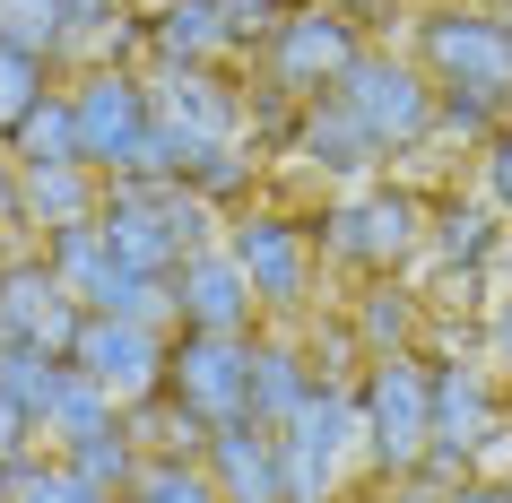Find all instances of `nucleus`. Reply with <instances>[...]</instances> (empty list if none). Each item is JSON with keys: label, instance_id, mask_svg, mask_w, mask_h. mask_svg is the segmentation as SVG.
Returning <instances> with one entry per match:
<instances>
[{"label": "nucleus", "instance_id": "f257e3e1", "mask_svg": "<svg viewBox=\"0 0 512 503\" xmlns=\"http://www.w3.org/2000/svg\"><path fill=\"white\" fill-rule=\"evenodd\" d=\"M96 226H105V243H113L122 269L165 278V287H174V269H183L191 252H209V200L191 183H105Z\"/></svg>", "mask_w": 512, "mask_h": 503}, {"label": "nucleus", "instance_id": "f03ea898", "mask_svg": "<svg viewBox=\"0 0 512 503\" xmlns=\"http://www.w3.org/2000/svg\"><path fill=\"white\" fill-rule=\"evenodd\" d=\"M356 443L374 451L391 477L426 469V451H434V373L417 356H374V373L356 382Z\"/></svg>", "mask_w": 512, "mask_h": 503}, {"label": "nucleus", "instance_id": "7ed1b4c3", "mask_svg": "<svg viewBox=\"0 0 512 503\" xmlns=\"http://www.w3.org/2000/svg\"><path fill=\"white\" fill-rule=\"evenodd\" d=\"M70 105H79V148L96 174L113 183H131L139 157H148V139H157V96L131 79V70H87L70 87Z\"/></svg>", "mask_w": 512, "mask_h": 503}, {"label": "nucleus", "instance_id": "20e7f679", "mask_svg": "<svg viewBox=\"0 0 512 503\" xmlns=\"http://www.w3.org/2000/svg\"><path fill=\"white\" fill-rule=\"evenodd\" d=\"M426 79L434 87H460V96H486V105H512V27L486 18V9H434L426 35Z\"/></svg>", "mask_w": 512, "mask_h": 503}, {"label": "nucleus", "instance_id": "39448f33", "mask_svg": "<svg viewBox=\"0 0 512 503\" xmlns=\"http://www.w3.org/2000/svg\"><path fill=\"white\" fill-rule=\"evenodd\" d=\"M165 391L183 399L200 425L252 417V339H226V330H183L174 365H165Z\"/></svg>", "mask_w": 512, "mask_h": 503}, {"label": "nucleus", "instance_id": "423d86ee", "mask_svg": "<svg viewBox=\"0 0 512 503\" xmlns=\"http://www.w3.org/2000/svg\"><path fill=\"white\" fill-rule=\"evenodd\" d=\"M70 365H79L113 408H139V399L165 391V365H174V356L157 347V321H105V313H87Z\"/></svg>", "mask_w": 512, "mask_h": 503}, {"label": "nucleus", "instance_id": "0eeeda50", "mask_svg": "<svg viewBox=\"0 0 512 503\" xmlns=\"http://www.w3.org/2000/svg\"><path fill=\"white\" fill-rule=\"evenodd\" d=\"M339 105H348L382 148H417V139L434 131V79H426V70H408V61H391V53L356 61L348 79H339Z\"/></svg>", "mask_w": 512, "mask_h": 503}, {"label": "nucleus", "instance_id": "6e6552de", "mask_svg": "<svg viewBox=\"0 0 512 503\" xmlns=\"http://www.w3.org/2000/svg\"><path fill=\"white\" fill-rule=\"evenodd\" d=\"M356 61H365L356 53V27L339 9H322V0H313V9H287L278 35H270V79L287 87V96H304V105H313L322 87H339Z\"/></svg>", "mask_w": 512, "mask_h": 503}, {"label": "nucleus", "instance_id": "1a4fd4ad", "mask_svg": "<svg viewBox=\"0 0 512 503\" xmlns=\"http://www.w3.org/2000/svg\"><path fill=\"white\" fill-rule=\"evenodd\" d=\"M356 443V399L348 391H322L296 425H278V460H287V503H330L339 486V460Z\"/></svg>", "mask_w": 512, "mask_h": 503}, {"label": "nucleus", "instance_id": "9d476101", "mask_svg": "<svg viewBox=\"0 0 512 503\" xmlns=\"http://www.w3.org/2000/svg\"><path fill=\"white\" fill-rule=\"evenodd\" d=\"M79 304H70V287H61L44 261H9L0 269V339L9 347H53V356H70L79 347Z\"/></svg>", "mask_w": 512, "mask_h": 503}, {"label": "nucleus", "instance_id": "9b49d317", "mask_svg": "<svg viewBox=\"0 0 512 503\" xmlns=\"http://www.w3.org/2000/svg\"><path fill=\"white\" fill-rule=\"evenodd\" d=\"M417 243H426L417 191H365V200H348V209L330 217V252L356 261V269H400Z\"/></svg>", "mask_w": 512, "mask_h": 503}, {"label": "nucleus", "instance_id": "f8f14e48", "mask_svg": "<svg viewBox=\"0 0 512 503\" xmlns=\"http://www.w3.org/2000/svg\"><path fill=\"white\" fill-rule=\"evenodd\" d=\"M226 252H235V269L252 278V295L278 304V313H296L304 287H313V243H304L296 217H243L235 235H226Z\"/></svg>", "mask_w": 512, "mask_h": 503}, {"label": "nucleus", "instance_id": "ddd939ff", "mask_svg": "<svg viewBox=\"0 0 512 503\" xmlns=\"http://www.w3.org/2000/svg\"><path fill=\"white\" fill-rule=\"evenodd\" d=\"M486 443H495V391H486V373L478 365H443L434 373V451H426V469L460 477Z\"/></svg>", "mask_w": 512, "mask_h": 503}, {"label": "nucleus", "instance_id": "4468645a", "mask_svg": "<svg viewBox=\"0 0 512 503\" xmlns=\"http://www.w3.org/2000/svg\"><path fill=\"white\" fill-rule=\"evenodd\" d=\"M209 477L226 503H287V460H278V434L261 417L209 425Z\"/></svg>", "mask_w": 512, "mask_h": 503}, {"label": "nucleus", "instance_id": "2eb2a0df", "mask_svg": "<svg viewBox=\"0 0 512 503\" xmlns=\"http://www.w3.org/2000/svg\"><path fill=\"white\" fill-rule=\"evenodd\" d=\"M252 278L235 269V252H191L183 269H174V313H183V330H226V339H243V321H252Z\"/></svg>", "mask_w": 512, "mask_h": 503}, {"label": "nucleus", "instance_id": "dca6fc26", "mask_svg": "<svg viewBox=\"0 0 512 503\" xmlns=\"http://www.w3.org/2000/svg\"><path fill=\"white\" fill-rule=\"evenodd\" d=\"M148 96H157V122H174L191 148H235L243 113H235V96H226L209 70H174V61H165V79L148 87Z\"/></svg>", "mask_w": 512, "mask_h": 503}, {"label": "nucleus", "instance_id": "f3484780", "mask_svg": "<svg viewBox=\"0 0 512 503\" xmlns=\"http://www.w3.org/2000/svg\"><path fill=\"white\" fill-rule=\"evenodd\" d=\"M296 157H304V165H322V174H339V183H356V174H374L382 139L365 131V122H356L339 96H330V105L313 96V105H304V122H296Z\"/></svg>", "mask_w": 512, "mask_h": 503}, {"label": "nucleus", "instance_id": "a211bd4d", "mask_svg": "<svg viewBox=\"0 0 512 503\" xmlns=\"http://www.w3.org/2000/svg\"><path fill=\"white\" fill-rule=\"evenodd\" d=\"M322 399V382H313V365H304L296 347H278V339H252V417L270 425H296L304 408Z\"/></svg>", "mask_w": 512, "mask_h": 503}, {"label": "nucleus", "instance_id": "6ab92c4d", "mask_svg": "<svg viewBox=\"0 0 512 503\" xmlns=\"http://www.w3.org/2000/svg\"><path fill=\"white\" fill-rule=\"evenodd\" d=\"M9 157H18V174H44V165H87V148H79V105L53 87L27 122L9 131Z\"/></svg>", "mask_w": 512, "mask_h": 503}, {"label": "nucleus", "instance_id": "aec40b11", "mask_svg": "<svg viewBox=\"0 0 512 503\" xmlns=\"http://www.w3.org/2000/svg\"><path fill=\"white\" fill-rule=\"evenodd\" d=\"M61 382H70V356H53V347H0V399L27 408L35 434H44V417H53Z\"/></svg>", "mask_w": 512, "mask_h": 503}, {"label": "nucleus", "instance_id": "412c9836", "mask_svg": "<svg viewBox=\"0 0 512 503\" xmlns=\"http://www.w3.org/2000/svg\"><path fill=\"white\" fill-rule=\"evenodd\" d=\"M148 35H157V53L174 61V70H200L209 53H226V18H217V0H165Z\"/></svg>", "mask_w": 512, "mask_h": 503}, {"label": "nucleus", "instance_id": "4be33fe9", "mask_svg": "<svg viewBox=\"0 0 512 503\" xmlns=\"http://www.w3.org/2000/svg\"><path fill=\"white\" fill-rule=\"evenodd\" d=\"M96 209H105L96 165H44V174H27V217L35 226H87Z\"/></svg>", "mask_w": 512, "mask_h": 503}, {"label": "nucleus", "instance_id": "5701e85b", "mask_svg": "<svg viewBox=\"0 0 512 503\" xmlns=\"http://www.w3.org/2000/svg\"><path fill=\"white\" fill-rule=\"evenodd\" d=\"M44 269H53L61 287H70V304L87 313L96 278L113 269V243H105V226H96V217H87V226H53V235H44Z\"/></svg>", "mask_w": 512, "mask_h": 503}, {"label": "nucleus", "instance_id": "b1692460", "mask_svg": "<svg viewBox=\"0 0 512 503\" xmlns=\"http://www.w3.org/2000/svg\"><path fill=\"white\" fill-rule=\"evenodd\" d=\"M0 503H113V495H96L70 460H9L0 469Z\"/></svg>", "mask_w": 512, "mask_h": 503}, {"label": "nucleus", "instance_id": "393cba45", "mask_svg": "<svg viewBox=\"0 0 512 503\" xmlns=\"http://www.w3.org/2000/svg\"><path fill=\"white\" fill-rule=\"evenodd\" d=\"M61 460H70V469H79L96 495H131V486H139V434H122V425H113V434H87V443H70Z\"/></svg>", "mask_w": 512, "mask_h": 503}, {"label": "nucleus", "instance_id": "a878e982", "mask_svg": "<svg viewBox=\"0 0 512 503\" xmlns=\"http://www.w3.org/2000/svg\"><path fill=\"white\" fill-rule=\"evenodd\" d=\"M70 35H79V27H70V0H0V44L53 61Z\"/></svg>", "mask_w": 512, "mask_h": 503}, {"label": "nucleus", "instance_id": "bb28decb", "mask_svg": "<svg viewBox=\"0 0 512 503\" xmlns=\"http://www.w3.org/2000/svg\"><path fill=\"white\" fill-rule=\"evenodd\" d=\"M44 434H53L61 451L70 443H87V434H113V399L87 382L79 365H70V382H61V399H53V417H44Z\"/></svg>", "mask_w": 512, "mask_h": 503}, {"label": "nucleus", "instance_id": "cd10ccee", "mask_svg": "<svg viewBox=\"0 0 512 503\" xmlns=\"http://www.w3.org/2000/svg\"><path fill=\"white\" fill-rule=\"evenodd\" d=\"M53 61L44 53H18V44H0V131H18L44 96H53V79H44Z\"/></svg>", "mask_w": 512, "mask_h": 503}, {"label": "nucleus", "instance_id": "c85d7f7f", "mask_svg": "<svg viewBox=\"0 0 512 503\" xmlns=\"http://www.w3.org/2000/svg\"><path fill=\"white\" fill-rule=\"evenodd\" d=\"M122 503H226V495H217V477L191 469V460H148Z\"/></svg>", "mask_w": 512, "mask_h": 503}, {"label": "nucleus", "instance_id": "c756f323", "mask_svg": "<svg viewBox=\"0 0 512 503\" xmlns=\"http://www.w3.org/2000/svg\"><path fill=\"white\" fill-rule=\"evenodd\" d=\"M434 252L452 269H486V252H495V217L486 209H443L434 217Z\"/></svg>", "mask_w": 512, "mask_h": 503}, {"label": "nucleus", "instance_id": "7c9ffc66", "mask_svg": "<svg viewBox=\"0 0 512 503\" xmlns=\"http://www.w3.org/2000/svg\"><path fill=\"white\" fill-rule=\"evenodd\" d=\"M356 330H365V347H374V356H408V330H417V313H408V295H365Z\"/></svg>", "mask_w": 512, "mask_h": 503}, {"label": "nucleus", "instance_id": "2f4dec72", "mask_svg": "<svg viewBox=\"0 0 512 503\" xmlns=\"http://www.w3.org/2000/svg\"><path fill=\"white\" fill-rule=\"evenodd\" d=\"M183 183L200 191V200H226V191H243V183H252V157H243V148H200Z\"/></svg>", "mask_w": 512, "mask_h": 503}, {"label": "nucleus", "instance_id": "473e14b6", "mask_svg": "<svg viewBox=\"0 0 512 503\" xmlns=\"http://www.w3.org/2000/svg\"><path fill=\"white\" fill-rule=\"evenodd\" d=\"M434 122L460 139H495V105L486 96H460V87H434Z\"/></svg>", "mask_w": 512, "mask_h": 503}, {"label": "nucleus", "instance_id": "72a5a7b5", "mask_svg": "<svg viewBox=\"0 0 512 503\" xmlns=\"http://www.w3.org/2000/svg\"><path fill=\"white\" fill-rule=\"evenodd\" d=\"M217 18H226V44H270L278 35V0H217Z\"/></svg>", "mask_w": 512, "mask_h": 503}, {"label": "nucleus", "instance_id": "f704fd0d", "mask_svg": "<svg viewBox=\"0 0 512 503\" xmlns=\"http://www.w3.org/2000/svg\"><path fill=\"white\" fill-rule=\"evenodd\" d=\"M486 191H495V209L512 217V131L486 139Z\"/></svg>", "mask_w": 512, "mask_h": 503}, {"label": "nucleus", "instance_id": "c9c22d12", "mask_svg": "<svg viewBox=\"0 0 512 503\" xmlns=\"http://www.w3.org/2000/svg\"><path fill=\"white\" fill-rule=\"evenodd\" d=\"M27 434H35V417L0 399V469H9V460H27Z\"/></svg>", "mask_w": 512, "mask_h": 503}, {"label": "nucleus", "instance_id": "e433bc0d", "mask_svg": "<svg viewBox=\"0 0 512 503\" xmlns=\"http://www.w3.org/2000/svg\"><path fill=\"white\" fill-rule=\"evenodd\" d=\"M18 157H0V226H35L27 217V174H9Z\"/></svg>", "mask_w": 512, "mask_h": 503}, {"label": "nucleus", "instance_id": "4c0bfd02", "mask_svg": "<svg viewBox=\"0 0 512 503\" xmlns=\"http://www.w3.org/2000/svg\"><path fill=\"white\" fill-rule=\"evenodd\" d=\"M443 503H512V486H469V477H460V486H452Z\"/></svg>", "mask_w": 512, "mask_h": 503}, {"label": "nucleus", "instance_id": "58836bf2", "mask_svg": "<svg viewBox=\"0 0 512 503\" xmlns=\"http://www.w3.org/2000/svg\"><path fill=\"white\" fill-rule=\"evenodd\" d=\"M495 365L512 373V304H504V313H495Z\"/></svg>", "mask_w": 512, "mask_h": 503}, {"label": "nucleus", "instance_id": "ea45409f", "mask_svg": "<svg viewBox=\"0 0 512 503\" xmlns=\"http://www.w3.org/2000/svg\"><path fill=\"white\" fill-rule=\"evenodd\" d=\"M0 347H9V339H0Z\"/></svg>", "mask_w": 512, "mask_h": 503}]
</instances>
